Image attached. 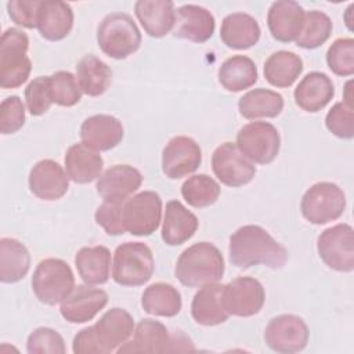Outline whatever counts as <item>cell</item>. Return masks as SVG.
I'll use <instances>...</instances> for the list:
<instances>
[{
  "label": "cell",
  "mask_w": 354,
  "mask_h": 354,
  "mask_svg": "<svg viewBox=\"0 0 354 354\" xmlns=\"http://www.w3.org/2000/svg\"><path fill=\"white\" fill-rule=\"evenodd\" d=\"M230 261L238 268L266 266L282 268L288 260V250L260 225L239 227L230 236Z\"/></svg>",
  "instance_id": "cell-1"
},
{
  "label": "cell",
  "mask_w": 354,
  "mask_h": 354,
  "mask_svg": "<svg viewBox=\"0 0 354 354\" xmlns=\"http://www.w3.org/2000/svg\"><path fill=\"white\" fill-rule=\"evenodd\" d=\"M225 271L224 257L210 242H196L177 259L174 275L187 288H201L218 282Z\"/></svg>",
  "instance_id": "cell-2"
},
{
  "label": "cell",
  "mask_w": 354,
  "mask_h": 354,
  "mask_svg": "<svg viewBox=\"0 0 354 354\" xmlns=\"http://www.w3.org/2000/svg\"><path fill=\"white\" fill-rule=\"evenodd\" d=\"M97 43L105 55L124 59L140 48L141 32L129 14L112 12L100 22Z\"/></svg>",
  "instance_id": "cell-3"
},
{
  "label": "cell",
  "mask_w": 354,
  "mask_h": 354,
  "mask_svg": "<svg viewBox=\"0 0 354 354\" xmlns=\"http://www.w3.org/2000/svg\"><path fill=\"white\" fill-rule=\"evenodd\" d=\"M29 37L17 28L3 32L0 40V87L4 90L22 86L32 71V62L26 55Z\"/></svg>",
  "instance_id": "cell-4"
},
{
  "label": "cell",
  "mask_w": 354,
  "mask_h": 354,
  "mask_svg": "<svg viewBox=\"0 0 354 354\" xmlns=\"http://www.w3.org/2000/svg\"><path fill=\"white\" fill-rule=\"evenodd\" d=\"M155 271L152 250L142 242H124L113 253L112 278L122 286H141Z\"/></svg>",
  "instance_id": "cell-5"
},
{
  "label": "cell",
  "mask_w": 354,
  "mask_h": 354,
  "mask_svg": "<svg viewBox=\"0 0 354 354\" xmlns=\"http://www.w3.org/2000/svg\"><path fill=\"white\" fill-rule=\"evenodd\" d=\"M75 288L72 268L62 259L48 257L41 260L32 277V290L39 301L47 306L62 303Z\"/></svg>",
  "instance_id": "cell-6"
},
{
  "label": "cell",
  "mask_w": 354,
  "mask_h": 354,
  "mask_svg": "<svg viewBox=\"0 0 354 354\" xmlns=\"http://www.w3.org/2000/svg\"><path fill=\"white\" fill-rule=\"evenodd\" d=\"M346 209V195L343 189L329 181L313 184L303 195L300 210L303 217L311 224L321 225L337 220Z\"/></svg>",
  "instance_id": "cell-7"
},
{
  "label": "cell",
  "mask_w": 354,
  "mask_h": 354,
  "mask_svg": "<svg viewBox=\"0 0 354 354\" xmlns=\"http://www.w3.org/2000/svg\"><path fill=\"white\" fill-rule=\"evenodd\" d=\"M162 220V199L155 191H141L123 203L122 221L126 232L136 236L153 234Z\"/></svg>",
  "instance_id": "cell-8"
},
{
  "label": "cell",
  "mask_w": 354,
  "mask_h": 354,
  "mask_svg": "<svg viewBox=\"0 0 354 354\" xmlns=\"http://www.w3.org/2000/svg\"><path fill=\"white\" fill-rule=\"evenodd\" d=\"M321 260L332 270L351 272L354 270V230L340 223L324 230L317 239Z\"/></svg>",
  "instance_id": "cell-9"
},
{
  "label": "cell",
  "mask_w": 354,
  "mask_h": 354,
  "mask_svg": "<svg viewBox=\"0 0 354 354\" xmlns=\"http://www.w3.org/2000/svg\"><path fill=\"white\" fill-rule=\"evenodd\" d=\"M235 144L250 162L267 165L278 156L281 137L274 124L250 122L238 131Z\"/></svg>",
  "instance_id": "cell-10"
},
{
  "label": "cell",
  "mask_w": 354,
  "mask_h": 354,
  "mask_svg": "<svg viewBox=\"0 0 354 354\" xmlns=\"http://www.w3.org/2000/svg\"><path fill=\"white\" fill-rule=\"evenodd\" d=\"M310 330L303 318L282 314L268 321L264 330L266 344L281 354H293L306 348Z\"/></svg>",
  "instance_id": "cell-11"
},
{
  "label": "cell",
  "mask_w": 354,
  "mask_h": 354,
  "mask_svg": "<svg viewBox=\"0 0 354 354\" xmlns=\"http://www.w3.org/2000/svg\"><path fill=\"white\" fill-rule=\"evenodd\" d=\"M212 170L214 176L227 187H242L250 183L256 174V167L236 147L235 142H223L212 155Z\"/></svg>",
  "instance_id": "cell-12"
},
{
  "label": "cell",
  "mask_w": 354,
  "mask_h": 354,
  "mask_svg": "<svg viewBox=\"0 0 354 354\" xmlns=\"http://www.w3.org/2000/svg\"><path fill=\"white\" fill-rule=\"evenodd\" d=\"M264 301V288L256 278L238 277L223 288V304L230 315L243 318L256 315Z\"/></svg>",
  "instance_id": "cell-13"
},
{
  "label": "cell",
  "mask_w": 354,
  "mask_h": 354,
  "mask_svg": "<svg viewBox=\"0 0 354 354\" xmlns=\"http://www.w3.org/2000/svg\"><path fill=\"white\" fill-rule=\"evenodd\" d=\"M202 163L199 144L187 136H176L169 140L162 151V171L171 180L192 174Z\"/></svg>",
  "instance_id": "cell-14"
},
{
  "label": "cell",
  "mask_w": 354,
  "mask_h": 354,
  "mask_svg": "<svg viewBox=\"0 0 354 354\" xmlns=\"http://www.w3.org/2000/svg\"><path fill=\"white\" fill-rule=\"evenodd\" d=\"M108 303L105 290L91 285H77L61 303L59 313L71 324H84L91 321Z\"/></svg>",
  "instance_id": "cell-15"
},
{
  "label": "cell",
  "mask_w": 354,
  "mask_h": 354,
  "mask_svg": "<svg viewBox=\"0 0 354 354\" xmlns=\"http://www.w3.org/2000/svg\"><path fill=\"white\" fill-rule=\"evenodd\" d=\"M30 192L43 201H57L69 189V177L62 166L53 159L39 160L29 173Z\"/></svg>",
  "instance_id": "cell-16"
},
{
  "label": "cell",
  "mask_w": 354,
  "mask_h": 354,
  "mask_svg": "<svg viewBox=\"0 0 354 354\" xmlns=\"http://www.w3.org/2000/svg\"><path fill=\"white\" fill-rule=\"evenodd\" d=\"M214 28V17L205 7L196 4H184L176 11L173 26V33L176 37L201 44L213 36Z\"/></svg>",
  "instance_id": "cell-17"
},
{
  "label": "cell",
  "mask_w": 354,
  "mask_h": 354,
  "mask_svg": "<svg viewBox=\"0 0 354 354\" xmlns=\"http://www.w3.org/2000/svg\"><path fill=\"white\" fill-rule=\"evenodd\" d=\"M93 328L105 354L118 351L122 344L129 342L136 329L131 314L120 307L105 311Z\"/></svg>",
  "instance_id": "cell-18"
},
{
  "label": "cell",
  "mask_w": 354,
  "mask_h": 354,
  "mask_svg": "<svg viewBox=\"0 0 354 354\" xmlns=\"http://www.w3.org/2000/svg\"><path fill=\"white\" fill-rule=\"evenodd\" d=\"M306 12L303 7L292 0H281L271 4L267 12V26L271 36L281 43L296 41L299 37Z\"/></svg>",
  "instance_id": "cell-19"
},
{
  "label": "cell",
  "mask_w": 354,
  "mask_h": 354,
  "mask_svg": "<svg viewBox=\"0 0 354 354\" xmlns=\"http://www.w3.org/2000/svg\"><path fill=\"white\" fill-rule=\"evenodd\" d=\"M142 184V174L130 165H115L97 178V192L104 201H126Z\"/></svg>",
  "instance_id": "cell-20"
},
{
  "label": "cell",
  "mask_w": 354,
  "mask_h": 354,
  "mask_svg": "<svg viewBox=\"0 0 354 354\" xmlns=\"http://www.w3.org/2000/svg\"><path fill=\"white\" fill-rule=\"evenodd\" d=\"M124 136L122 122L112 115H93L80 126L82 142L101 152L118 147Z\"/></svg>",
  "instance_id": "cell-21"
},
{
  "label": "cell",
  "mask_w": 354,
  "mask_h": 354,
  "mask_svg": "<svg viewBox=\"0 0 354 354\" xmlns=\"http://www.w3.org/2000/svg\"><path fill=\"white\" fill-rule=\"evenodd\" d=\"M335 95V86L326 73L314 71L307 73L295 88L296 105L306 112L324 109Z\"/></svg>",
  "instance_id": "cell-22"
},
{
  "label": "cell",
  "mask_w": 354,
  "mask_h": 354,
  "mask_svg": "<svg viewBox=\"0 0 354 354\" xmlns=\"http://www.w3.org/2000/svg\"><path fill=\"white\" fill-rule=\"evenodd\" d=\"M73 28L72 7L59 0H41L37 14V30L46 40L59 41Z\"/></svg>",
  "instance_id": "cell-23"
},
{
  "label": "cell",
  "mask_w": 354,
  "mask_h": 354,
  "mask_svg": "<svg viewBox=\"0 0 354 354\" xmlns=\"http://www.w3.org/2000/svg\"><path fill=\"white\" fill-rule=\"evenodd\" d=\"M134 12L145 33L159 39L166 36L174 26L176 10L170 0H138Z\"/></svg>",
  "instance_id": "cell-24"
},
{
  "label": "cell",
  "mask_w": 354,
  "mask_h": 354,
  "mask_svg": "<svg viewBox=\"0 0 354 354\" xmlns=\"http://www.w3.org/2000/svg\"><path fill=\"white\" fill-rule=\"evenodd\" d=\"M64 162L69 180L76 184H88L102 174V156L84 142L71 145L65 153Z\"/></svg>",
  "instance_id": "cell-25"
},
{
  "label": "cell",
  "mask_w": 354,
  "mask_h": 354,
  "mask_svg": "<svg viewBox=\"0 0 354 354\" xmlns=\"http://www.w3.org/2000/svg\"><path fill=\"white\" fill-rule=\"evenodd\" d=\"M198 225V217L180 201L166 203L162 224V239L166 245L178 246L185 243L195 235Z\"/></svg>",
  "instance_id": "cell-26"
},
{
  "label": "cell",
  "mask_w": 354,
  "mask_h": 354,
  "mask_svg": "<svg viewBox=\"0 0 354 354\" xmlns=\"http://www.w3.org/2000/svg\"><path fill=\"white\" fill-rule=\"evenodd\" d=\"M171 336L167 328L156 319H141L133 333V340L126 342L118 353H165L170 351Z\"/></svg>",
  "instance_id": "cell-27"
},
{
  "label": "cell",
  "mask_w": 354,
  "mask_h": 354,
  "mask_svg": "<svg viewBox=\"0 0 354 354\" xmlns=\"http://www.w3.org/2000/svg\"><path fill=\"white\" fill-rule=\"evenodd\" d=\"M223 288L224 285L213 282L195 293L191 303V315L194 321L203 326H216L225 322L230 314L223 304Z\"/></svg>",
  "instance_id": "cell-28"
},
{
  "label": "cell",
  "mask_w": 354,
  "mask_h": 354,
  "mask_svg": "<svg viewBox=\"0 0 354 354\" xmlns=\"http://www.w3.org/2000/svg\"><path fill=\"white\" fill-rule=\"evenodd\" d=\"M261 29L254 17L246 12L228 14L220 28L223 43L232 50H248L260 40Z\"/></svg>",
  "instance_id": "cell-29"
},
{
  "label": "cell",
  "mask_w": 354,
  "mask_h": 354,
  "mask_svg": "<svg viewBox=\"0 0 354 354\" xmlns=\"http://www.w3.org/2000/svg\"><path fill=\"white\" fill-rule=\"evenodd\" d=\"M77 272L87 285H104L111 274V252L106 246H84L75 256Z\"/></svg>",
  "instance_id": "cell-30"
},
{
  "label": "cell",
  "mask_w": 354,
  "mask_h": 354,
  "mask_svg": "<svg viewBox=\"0 0 354 354\" xmlns=\"http://www.w3.org/2000/svg\"><path fill=\"white\" fill-rule=\"evenodd\" d=\"M30 268V254L26 246L14 238L0 239V281L15 283L21 281Z\"/></svg>",
  "instance_id": "cell-31"
},
{
  "label": "cell",
  "mask_w": 354,
  "mask_h": 354,
  "mask_svg": "<svg viewBox=\"0 0 354 354\" xmlns=\"http://www.w3.org/2000/svg\"><path fill=\"white\" fill-rule=\"evenodd\" d=\"M76 79L82 93L98 97L111 86L112 71L94 54H86L76 65Z\"/></svg>",
  "instance_id": "cell-32"
},
{
  "label": "cell",
  "mask_w": 354,
  "mask_h": 354,
  "mask_svg": "<svg viewBox=\"0 0 354 354\" xmlns=\"http://www.w3.org/2000/svg\"><path fill=\"white\" fill-rule=\"evenodd\" d=\"M217 76L220 84L227 91L238 93L252 87L257 82L259 73L252 58L246 55H232L221 64Z\"/></svg>",
  "instance_id": "cell-33"
},
{
  "label": "cell",
  "mask_w": 354,
  "mask_h": 354,
  "mask_svg": "<svg viewBox=\"0 0 354 354\" xmlns=\"http://www.w3.org/2000/svg\"><path fill=\"white\" fill-rule=\"evenodd\" d=\"M239 113L245 119L277 118L283 109V97L268 88H253L238 101Z\"/></svg>",
  "instance_id": "cell-34"
},
{
  "label": "cell",
  "mask_w": 354,
  "mask_h": 354,
  "mask_svg": "<svg viewBox=\"0 0 354 354\" xmlns=\"http://www.w3.org/2000/svg\"><path fill=\"white\" fill-rule=\"evenodd\" d=\"M301 72L303 61L292 51L279 50L271 54L264 62V77L274 87H290Z\"/></svg>",
  "instance_id": "cell-35"
},
{
  "label": "cell",
  "mask_w": 354,
  "mask_h": 354,
  "mask_svg": "<svg viewBox=\"0 0 354 354\" xmlns=\"http://www.w3.org/2000/svg\"><path fill=\"white\" fill-rule=\"evenodd\" d=\"M141 306L145 313L158 317H174L181 311L183 300L181 295L170 283L156 282L149 285L142 296Z\"/></svg>",
  "instance_id": "cell-36"
},
{
  "label": "cell",
  "mask_w": 354,
  "mask_h": 354,
  "mask_svg": "<svg viewBox=\"0 0 354 354\" xmlns=\"http://www.w3.org/2000/svg\"><path fill=\"white\" fill-rule=\"evenodd\" d=\"M218 183L207 174H194L181 185V195L185 202L196 209L207 207L220 196Z\"/></svg>",
  "instance_id": "cell-37"
},
{
  "label": "cell",
  "mask_w": 354,
  "mask_h": 354,
  "mask_svg": "<svg viewBox=\"0 0 354 354\" xmlns=\"http://www.w3.org/2000/svg\"><path fill=\"white\" fill-rule=\"evenodd\" d=\"M332 21L330 18L318 10L306 12L303 29L296 39V44L306 50H314L322 46L332 33Z\"/></svg>",
  "instance_id": "cell-38"
},
{
  "label": "cell",
  "mask_w": 354,
  "mask_h": 354,
  "mask_svg": "<svg viewBox=\"0 0 354 354\" xmlns=\"http://www.w3.org/2000/svg\"><path fill=\"white\" fill-rule=\"evenodd\" d=\"M50 93L53 102L59 106H73L82 100L77 79L68 71H58L50 76Z\"/></svg>",
  "instance_id": "cell-39"
},
{
  "label": "cell",
  "mask_w": 354,
  "mask_h": 354,
  "mask_svg": "<svg viewBox=\"0 0 354 354\" xmlns=\"http://www.w3.org/2000/svg\"><path fill=\"white\" fill-rule=\"evenodd\" d=\"M328 68L337 76H351L354 73V39H336L326 51Z\"/></svg>",
  "instance_id": "cell-40"
},
{
  "label": "cell",
  "mask_w": 354,
  "mask_h": 354,
  "mask_svg": "<svg viewBox=\"0 0 354 354\" xmlns=\"http://www.w3.org/2000/svg\"><path fill=\"white\" fill-rule=\"evenodd\" d=\"M26 351L29 354H64L66 348L64 337L55 329L41 326L28 336Z\"/></svg>",
  "instance_id": "cell-41"
},
{
  "label": "cell",
  "mask_w": 354,
  "mask_h": 354,
  "mask_svg": "<svg viewBox=\"0 0 354 354\" xmlns=\"http://www.w3.org/2000/svg\"><path fill=\"white\" fill-rule=\"evenodd\" d=\"M25 102L32 116L44 115L54 104L50 93V76L35 77L25 88Z\"/></svg>",
  "instance_id": "cell-42"
},
{
  "label": "cell",
  "mask_w": 354,
  "mask_h": 354,
  "mask_svg": "<svg viewBox=\"0 0 354 354\" xmlns=\"http://www.w3.org/2000/svg\"><path fill=\"white\" fill-rule=\"evenodd\" d=\"M325 126L333 136L351 140L354 137V109L343 101L336 102L325 116Z\"/></svg>",
  "instance_id": "cell-43"
},
{
  "label": "cell",
  "mask_w": 354,
  "mask_h": 354,
  "mask_svg": "<svg viewBox=\"0 0 354 354\" xmlns=\"http://www.w3.org/2000/svg\"><path fill=\"white\" fill-rule=\"evenodd\" d=\"M25 124V106L18 95L7 97L0 105V133L14 134Z\"/></svg>",
  "instance_id": "cell-44"
},
{
  "label": "cell",
  "mask_w": 354,
  "mask_h": 354,
  "mask_svg": "<svg viewBox=\"0 0 354 354\" xmlns=\"http://www.w3.org/2000/svg\"><path fill=\"white\" fill-rule=\"evenodd\" d=\"M124 201H104L95 210V221L108 235H122L126 232L122 221Z\"/></svg>",
  "instance_id": "cell-45"
},
{
  "label": "cell",
  "mask_w": 354,
  "mask_h": 354,
  "mask_svg": "<svg viewBox=\"0 0 354 354\" xmlns=\"http://www.w3.org/2000/svg\"><path fill=\"white\" fill-rule=\"evenodd\" d=\"M41 0H11L7 3V11L12 22L19 26L37 28V14Z\"/></svg>",
  "instance_id": "cell-46"
},
{
  "label": "cell",
  "mask_w": 354,
  "mask_h": 354,
  "mask_svg": "<svg viewBox=\"0 0 354 354\" xmlns=\"http://www.w3.org/2000/svg\"><path fill=\"white\" fill-rule=\"evenodd\" d=\"M72 350L75 354H105L93 326L83 328L76 333L73 337Z\"/></svg>",
  "instance_id": "cell-47"
},
{
  "label": "cell",
  "mask_w": 354,
  "mask_h": 354,
  "mask_svg": "<svg viewBox=\"0 0 354 354\" xmlns=\"http://www.w3.org/2000/svg\"><path fill=\"white\" fill-rule=\"evenodd\" d=\"M351 86H353V80H348L347 83H346V86H344V94H343V102L347 105V106H350V108H353L354 109V102H353V88H351Z\"/></svg>",
  "instance_id": "cell-48"
}]
</instances>
